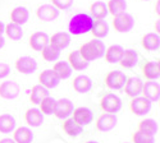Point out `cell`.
Instances as JSON below:
<instances>
[{
	"label": "cell",
	"instance_id": "obj_1",
	"mask_svg": "<svg viewBox=\"0 0 160 143\" xmlns=\"http://www.w3.org/2000/svg\"><path fill=\"white\" fill-rule=\"evenodd\" d=\"M92 24H94V19H92L90 14L78 13V14L73 16L69 21V24H68L69 35L79 36V35L88 33L92 28Z\"/></svg>",
	"mask_w": 160,
	"mask_h": 143
},
{
	"label": "cell",
	"instance_id": "obj_2",
	"mask_svg": "<svg viewBox=\"0 0 160 143\" xmlns=\"http://www.w3.org/2000/svg\"><path fill=\"white\" fill-rule=\"evenodd\" d=\"M105 45L101 40L99 38H94L91 41H87L86 44H83L81 47H79V54L81 56L86 60V61H94V60H98L100 58L104 56L105 54Z\"/></svg>",
	"mask_w": 160,
	"mask_h": 143
},
{
	"label": "cell",
	"instance_id": "obj_3",
	"mask_svg": "<svg viewBox=\"0 0 160 143\" xmlns=\"http://www.w3.org/2000/svg\"><path fill=\"white\" fill-rule=\"evenodd\" d=\"M100 109L106 114H117L122 109V100L114 93H106L100 100Z\"/></svg>",
	"mask_w": 160,
	"mask_h": 143
},
{
	"label": "cell",
	"instance_id": "obj_4",
	"mask_svg": "<svg viewBox=\"0 0 160 143\" xmlns=\"http://www.w3.org/2000/svg\"><path fill=\"white\" fill-rule=\"evenodd\" d=\"M113 27L119 33L129 32L133 27H135V18L132 17V14H129L127 12L121 13V14H118V16H114Z\"/></svg>",
	"mask_w": 160,
	"mask_h": 143
},
{
	"label": "cell",
	"instance_id": "obj_5",
	"mask_svg": "<svg viewBox=\"0 0 160 143\" xmlns=\"http://www.w3.org/2000/svg\"><path fill=\"white\" fill-rule=\"evenodd\" d=\"M127 82V75L121 70H112L105 77V84L110 89H122Z\"/></svg>",
	"mask_w": 160,
	"mask_h": 143
},
{
	"label": "cell",
	"instance_id": "obj_6",
	"mask_svg": "<svg viewBox=\"0 0 160 143\" xmlns=\"http://www.w3.org/2000/svg\"><path fill=\"white\" fill-rule=\"evenodd\" d=\"M129 109L136 116H145L151 110V101L145 98L143 96L135 97L129 102Z\"/></svg>",
	"mask_w": 160,
	"mask_h": 143
},
{
	"label": "cell",
	"instance_id": "obj_7",
	"mask_svg": "<svg viewBox=\"0 0 160 143\" xmlns=\"http://www.w3.org/2000/svg\"><path fill=\"white\" fill-rule=\"evenodd\" d=\"M19 96V84L16 81H5L0 83V97L4 100H14Z\"/></svg>",
	"mask_w": 160,
	"mask_h": 143
},
{
	"label": "cell",
	"instance_id": "obj_8",
	"mask_svg": "<svg viewBox=\"0 0 160 143\" xmlns=\"http://www.w3.org/2000/svg\"><path fill=\"white\" fill-rule=\"evenodd\" d=\"M36 16L42 22H52L59 17V10L52 4H44L37 8Z\"/></svg>",
	"mask_w": 160,
	"mask_h": 143
},
{
	"label": "cell",
	"instance_id": "obj_9",
	"mask_svg": "<svg viewBox=\"0 0 160 143\" xmlns=\"http://www.w3.org/2000/svg\"><path fill=\"white\" fill-rule=\"evenodd\" d=\"M142 86H143V82L140 77H129L127 78V82L123 88L127 96H129L131 98H135V97L141 96Z\"/></svg>",
	"mask_w": 160,
	"mask_h": 143
},
{
	"label": "cell",
	"instance_id": "obj_10",
	"mask_svg": "<svg viewBox=\"0 0 160 143\" xmlns=\"http://www.w3.org/2000/svg\"><path fill=\"white\" fill-rule=\"evenodd\" d=\"M118 119L115 114H101L96 120V129L100 132H110L117 126Z\"/></svg>",
	"mask_w": 160,
	"mask_h": 143
},
{
	"label": "cell",
	"instance_id": "obj_11",
	"mask_svg": "<svg viewBox=\"0 0 160 143\" xmlns=\"http://www.w3.org/2000/svg\"><path fill=\"white\" fill-rule=\"evenodd\" d=\"M74 110V106H73V102L68 98H60V100H57V105H55V111H54V115L57 116L58 119H67L69 118L72 115Z\"/></svg>",
	"mask_w": 160,
	"mask_h": 143
},
{
	"label": "cell",
	"instance_id": "obj_12",
	"mask_svg": "<svg viewBox=\"0 0 160 143\" xmlns=\"http://www.w3.org/2000/svg\"><path fill=\"white\" fill-rule=\"evenodd\" d=\"M141 95L151 102H158L160 98V84L155 81H148L142 86Z\"/></svg>",
	"mask_w": 160,
	"mask_h": 143
},
{
	"label": "cell",
	"instance_id": "obj_13",
	"mask_svg": "<svg viewBox=\"0 0 160 143\" xmlns=\"http://www.w3.org/2000/svg\"><path fill=\"white\" fill-rule=\"evenodd\" d=\"M16 69L22 74H32L37 69V63L31 56H21L16 60Z\"/></svg>",
	"mask_w": 160,
	"mask_h": 143
},
{
	"label": "cell",
	"instance_id": "obj_14",
	"mask_svg": "<svg viewBox=\"0 0 160 143\" xmlns=\"http://www.w3.org/2000/svg\"><path fill=\"white\" fill-rule=\"evenodd\" d=\"M73 115V120L78 124V125H81L82 128L86 126V125H90L92 123V119H94V115H92V111L87 107H77L73 110L72 112Z\"/></svg>",
	"mask_w": 160,
	"mask_h": 143
},
{
	"label": "cell",
	"instance_id": "obj_15",
	"mask_svg": "<svg viewBox=\"0 0 160 143\" xmlns=\"http://www.w3.org/2000/svg\"><path fill=\"white\" fill-rule=\"evenodd\" d=\"M38 82H40V84H41L42 87L50 89V88H55L59 84L60 79L57 77V74L52 72V69H45L44 72L40 73Z\"/></svg>",
	"mask_w": 160,
	"mask_h": 143
},
{
	"label": "cell",
	"instance_id": "obj_16",
	"mask_svg": "<svg viewBox=\"0 0 160 143\" xmlns=\"http://www.w3.org/2000/svg\"><path fill=\"white\" fill-rule=\"evenodd\" d=\"M141 46L146 51H158L160 49V37L158 33L150 32L142 36L141 38Z\"/></svg>",
	"mask_w": 160,
	"mask_h": 143
},
{
	"label": "cell",
	"instance_id": "obj_17",
	"mask_svg": "<svg viewBox=\"0 0 160 143\" xmlns=\"http://www.w3.org/2000/svg\"><path fill=\"white\" fill-rule=\"evenodd\" d=\"M24 120L30 126L38 128V126H41L42 123H44V115L38 109L32 107V109H28L24 112Z\"/></svg>",
	"mask_w": 160,
	"mask_h": 143
},
{
	"label": "cell",
	"instance_id": "obj_18",
	"mask_svg": "<svg viewBox=\"0 0 160 143\" xmlns=\"http://www.w3.org/2000/svg\"><path fill=\"white\" fill-rule=\"evenodd\" d=\"M68 64L71 65L72 70H77V72H81V70H85L87 67H88V61H86L81 54H79L78 50H74L72 53H69L68 55Z\"/></svg>",
	"mask_w": 160,
	"mask_h": 143
},
{
	"label": "cell",
	"instance_id": "obj_19",
	"mask_svg": "<svg viewBox=\"0 0 160 143\" xmlns=\"http://www.w3.org/2000/svg\"><path fill=\"white\" fill-rule=\"evenodd\" d=\"M13 141L16 143H32L33 133L27 126H18L13 131Z\"/></svg>",
	"mask_w": 160,
	"mask_h": 143
},
{
	"label": "cell",
	"instance_id": "obj_20",
	"mask_svg": "<svg viewBox=\"0 0 160 143\" xmlns=\"http://www.w3.org/2000/svg\"><path fill=\"white\" fill-rule=\"evenodd\" d=\"M142 74L145 79L156 81L160 77V67L158 61H146L142 65Z\"/></svg>",
	"mask_w": 160,
	"mask_h": 143
},
{
	"label": "cell",
	"instance_id": "obj_21",
	"mask_svg": "<svg viewBox=\"0 0 160 143\" xmlns=\"http://www.w3.org/2000/svg\"><path fill=\"white\" fill-rule=\"evenodd\" d=\"M49 44V36L45 32H33L30 36V46L35 51H41Z\"/></svg>",
	"mask_w": 160,
	"mask_h": 143
},
{
	"label": "cell",
	"instance_id": "obj_22",
	"mask_svg": "<svg viewBox=\"0 0 160 143\" xmlns=\"http://www.w3.org/2000/svg\"><path fill=\"white\" fill-rule=\"evenodd\" d=\"M49 44L55 46L59 50H63L65 47H68L71 44V35L67 32H57L51 37H49Z\"/></svg>",
	"mask_w": 160,
	"mask_h": 143
},
{
	"label": "cell",
	"instance_id": "obj_23",
	"mask_svg": "<svg viewBox=\"0 0 160 143\" xmlns=\"http://www.w3.org/2000/svg\"><path fill=\"white\" fill-rule=\"evenodd\" d=\"M73 89L76 91V92L78 93H87L88 91L92 88V81L90 79V78L87 75H77L74 79H73Z\"/></svg>",
	"mask_w": 160,
	"mask_h": 143
},
{
	"label": "cell",
	"instance_id": "obj_24",
	"mask_svg": "<svg viewBox=\"0 0 160 143\" xmlns=\"http://www.w3.org/2000/svg\"><path fill=\"white\" fill-rule=\"evenodd\" d=\"M124 53V49L121 45H110L108 49L105 50V61L110 63V64H115L119 63V60L122 59V55Z\"/></svg>",
	"mask_w": 160,
	"mask_h": 143
},
{
	"label": "cell",
	"instance_id": "obj_25",
	"mask_svg": "<svg viewBox=\"0 0 160 143\" xmlns=\"http://www.w3.org/2000/svg\"><path fill=\"white\" fill-rule=\"evenodd\" d=\"M138 63V54L136 50L133 49H128V50H124V53L122 55V59L119 60V64L121 67L124 68V69H131L136 65Z\"/></svg>",
	"mask_w": 160,
	"mask_h": 143
},
{
	"label": "cell",
	"instance_id": "obj_26",
	"mask_svg": "<svg viewBox=\"0 0 160 143\" xmlns=\"http://www.w3.org/2000/svg\"><path fill=\"white\" fill-rule=\"evenodd\" d=\"M90 13H91L90 16L92 17V19H95V21H104L109 14L108 8H106V4L104 2L92 3L90 7Z\"/></svg>",
	"mask_w": 160,
	"mask_h": 143
},
{
	"label": "cell",
	"instance_id": "obj_27",
	"mask_svg": "<svg viewBox=\"0 0 160 143\" xmlns=\"http://www.w3.org/2000/svg\"><path fill=\"white\" fill-rule=\"evenodd\" d=\"M62 128H63L64 133L68 137H71V138H77L79 134L82 133V131H83V128L81 125H78L72 118L64 119V122L62 124Z\"/></svg>",
	"mask_w": 160,
	"mask_h": 143
},
{
	"label": "cell",
	"instance_id": "obj_28",
	"mask_svg": "<svg viewBox=\"0 0 160 143\" xmlns=\"http://www.w3.org/2000/svg\"><path fill=\"white\" fill-rule=\"evenodd\" d=\"M30 18V13L27 10V8L24 7H17L12 10L10 13V19H12V23H16L18 26H22L26 22L28 21Z\"/></svg>",
	"mask_w": 160,
	"mask_h": 143
},
{
	"label": "cell",
	"instance_id": "obj_29",
	"mask_svg": "<svg viewBox=\"0 0 160 143\" xmlns=\"http://www.w3.org/2000/svg\"><path fill=\"white\" fill-rule=\"evenodd\" d=\"M17 126V122L9 114H2L0 115V133H13V131Z\"/></svg>",
	"mask_w": 160,
	"mask_h": 143
},
{
	"label": "cell",
	"instance_id": "obj_30",
	"mask_svg": "<svg viewBox=\"0 0 160 143\" xmlns=\"http://www.w3.org/2000/svg\"><path fill=\"white\" fill-rule=\"evenodd\" d=\"M52 72L57 74L59 79H68L72 75V68L68 64V61H57L52 67Z\"/></svg>",
	"mask_w": 160,
	"mask_h": 143
},
{
	"label": "cell",
	"instance_id": "obj_31",
	"mask_svg": "<svg viewBox=\"0 0 160 143\" xmlns=\"http://www.w3.org/2000/svg\"><path fill=\"white\" fill-rule=\"evenodd\" d=\"M48 96H49V89L42 87L41 84H36L31 89L30 100H31L32 103H35V105H40V102H41Z\"/></svg>",
	"mask_w": 160,
	"mask_h": 143
},
{
	"label": "cell",
	"instance_id": "obj_32",
	"mask_svg": "<svg viewBox=\"0 0 160 143\" xmlns=\"http://www.w3.org/2000/svg\"><path fill=\"white\" fill-rule=\"evenodd\" d=\"M95 38H104L108 36L109 33V26L105 21H94V24H92V28L90 31Z\"/></svg>",
	"mask_w": 160,
	"mask_h": 143
},
{
	"label": "cell",
	"instance_id": "obj_33",
	"mask_svg": "<svg viewBox=\"0 0 160 143\" xmlns=\"http://www.w3.org/2000/svg\"><path fill=\"white\" fill-rule=\"evenodd\" d=\"M137 131L154 137L158 133V131H159L158 122H155L154 119H143V120H141L138 123V129H137Z\"/></svg>",
	"mask_w": 160,
	"mask_h": 143
},
{
	"label": "cell",
	"instance_id": "obj_34",
	"mask_svg": "<svg viewBox=\"0 0 160 143\" xmlns=\"http://www.w3.org/2000/svg\"><path fill=\"white\" fill-rule=\"evenodd\" d=\"M106 8H108L109 14L114 17L127 10V2L126 0H109V3L106 4Z\"/></svg>",
	"mask_w": 160,
	"mask_h": 143
},
{
	"label": "cell",
	"instance_id": "obj_35",
	"mask_svg": "<svg viewBox=\"0 0 160 143\" xmlns=\"http://www.w3.org/2000/svg\"><path fill=\"white\" fill-rule=\"evenodd\" d=\"M4 32L7 33L8 38H10V40H13V41H18V40H21L22 36H23L22 26H18V24L12 23V22H10L9 24L5 26Z\"/></svg>",
	"mask_w": 160,
	"mask_h": 143
},
{
	"label": "cell",
	"instance_id": "obj_36",
	"mask_svg": "<svg viewBox=\"0 0 160 143\" xmlns=\"http://www.w3.org/2000/svg\"><path fill=\"white\" fill-rule=\"evenodd\" d=\"M41 55H42V59L49 61V63H52V61H57L60 56V50L57 49L55 46H52L50 44H48L42 50H41Z\"/></svg>",
	"mask_w": 160,
	"mask_h": 143
},
{
	"label": "cell",
	"instance_id": "obj_37",
	"mask_svg": "<svg viewBox=\"0 0 160 143\" xmlns=\"http://www.w3.org/2000/svg\"><path fill=\"white\" fill-rule=\"evenodd\" d=\"M55 105H57V100L48 96L40 102V109L38 110L42 112V115H51L55 111Z\"/></svg>",
	"mask_w": 160,
	"mask_h": 143
},
{
	"label": "cell",
	"instance_id": "obj_38",
	"mask_svg": "<svg viewBox=\"0 0 160 143\" xmlns=\"http://www.w3.org/2000/svg\"><path fill=\"white\" fill-rule=\"evenodd\" d=\"M132 143H155V138L152 136L136 131L132 134Z\"/></svg>",
	"mask_w": 160,
	"mask_h": 143
},
{
	"label": "cell",
	"instance_id": "obj_39",
	"mask_svg": "<svg viewBox=\"0 0 160 143\" xmlns=\"http://www.w3.org/2000/svg\"><path fill=\"white\" fill-rule=\"evenodd\" d=\"M74 0H52V5L58 10H67L73 5Z\"/></svg>",
	"mask_w": 160,
	"mask_h": 143
},
{
	"label": "cell",
	"instance_id": "obj_40",
	"mask_svg": "<svg viewBox=\"0 0 160 143\" xmlns=\"http://www.w3.org/2000/svg\"><path fill=\"white\" fill-rule=\"evenodd\" d=\"M10 74V67L5 63H0V79L7 78Z\"/></svg>",
	"mask_w": 160,
	"mask_h": 143
},
{
	"label": "cell",
	"instance_id": "obj_41",
	"mask_svg": "<svg viewBox=\"0 0 160 143\" xmlns=\"http://www.w3.org/2000/svg\"><path fill=\"white\" fill-rule=\"evenodd\" d=\"M0 143H16V142L12 138H3V139H0Z\"/></svg>",
	"mask_w": 160,
	"mask_h": 143
},
{
	"label": "cell",
	"instance_id": "obj_42",
	"mask_svg": "<svg viewBox=\"0 0 160 143\" xmlns=\"http://www.w3.org/2000/svg\"><path fill=\"white\" fill-rule=\"evenodd\" d=\"M4 30H5V24L0 21V36H3V33H4Z\"/></svg>",
	"mask_w": 160,
	"mask_h": 143
},
{
	"label": "cell",
	"instance_id": "obj_43",
	"mask_svg": "<svg viewBox=\"0 0 160 143\" xmlns=\"http://www.w3.org/2000/svg\"><path fill=\"white\" fill-rule=\"evenodd\" d=\"M4 45H5V40H4V37H3V36H0V49L4 47Z\"/></svg>",
	"mask_w": 160,
	"mask_h": 143
},
{
	"label": "cell",
	"instance_id": "obj_44",
	"mask_svg": "<svg viewBox=\"0 0 160 143\" xmlns=\"http://www.w3.org/2000/svg\"><path fill=\"white\" fill-rule=\"evenodd\" d=\"M155 30H156V33L159 32V19L156 21V23H155Z\"/></svg>",
	"mask_w": 160,
	"mask_h": 143
},
{
	"label": "cell",
	"instance_id": "obj_45",
	"mask_svg": "<svg viewBox=\"0 0 160 143\" xmlns=\"http://www.w3.org/2000/svg\"><path fill=\"white\" fill-rule=\"evenodd\" d=\"M155 12H156V14H159V2H156V8H155Z\"/></svg>",
	"mask_w": 160,
	"mask_h": 143
},
{
	"label": "cell",
	"instance_id": "obj_46",
	"mask_svg": "<svg viewBox=\"0 0 160 143\" xmlns=\"http://www.w3.org/2000/svg\"><path fill=\"white\" fill-rule=\"evenodd\" d=\"M86 143H99V142H96V141H87Z\"/></svg>",
	"mask_w": 160,
	"mask_h": 143
},
{
	"label": "cell",
	"instance_id": "obj_47",
	"mask_svg": "<svg viewBox=\"0 0 160 143\" xmlns=\"http://www.w3.org/2000/svg\"><path fill=\"white\" fill-rule=\"evenodd\" d=\"M142 2H148V0H142Z\"/></svg>",
	"mask_w": 160,
	"mask_h": 143
},
{
	"label": "cell",
	"instance_id": "obj_48",
	"mask_svg": "<svg viewBox=\"0 0 160 143\" xmlns=\"http://www.w3.org/2000/svg\"><path fill=\"white\" fill-rule=\"evenodd\" d=\"M126 143H128V142H126Z\"/></svg>",
	"mask_w": 160,
	"mask_h": 143
}]
</instances>
